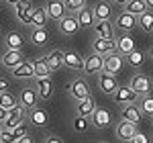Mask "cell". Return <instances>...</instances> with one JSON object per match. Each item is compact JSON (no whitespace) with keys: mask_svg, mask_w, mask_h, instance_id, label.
<instances>
[{"mask_svg":"<svg viewBox=\"0 0 153 143\" xmlns=\"http://www.w3.org/2000/svg\"><path fill=\"white\" fill-rule=\"evenodd\" d=\"M129 86L139 96H145V94H149V92H151L153 82H151V78H149V76H145V74H139V72H137V74H133Z\"/></svg>","mask_w":153,"mask_h":143,"instance_id":"1","label":"cell"},{"mask_svg":"<svg viewBox=\"0 0 153 143\" xmlns=\"http://www.w3.org/2000/svg\"><path fill=\"white\" fill-rule=\"evenodd\" d=\"M125 68V60H123V53L120 51H110V53H106L104 55V72H110V74H114L118 76L120 72Z\"/></svg>","mask_w":153,"mask_h":143,"instance_id":"2","label":"cell"},{"mask_svg":"<svg viewBox=\"0 0 153 143\" xmlns=\"http://www.w3.org/2000/svg\"><path fill=\"white\" fill-rule=\"evenodd\" d=\"M104 70V55L102 53H92L88 57H84V74L86 76H94V74H100Z\"/></svg>","mask_w":153,"mask_h":143,"instance_id":"3","label":"cell"},{"mask_svg":"<svg viewBox=\"0 0 153 143\" xmlns=\"http://www.w3.org/2000/svg\"><path fill=\"white\" fill-rule=\"evenodd\" d=\"M98 86H100V92H102V94L112 96V94H114V90L118 88L117 76H114V74H110V72L102 70L100 74H98Z\"/></svg>","mask_w":153,"mask_h":143,"instance_id":"4","label":"cell"},{"mask_svg":"<svg viewBox=\"0 0 153 143\" xmlns=\"http://www.w3.org/2000/svg\"><path fill=\"white\" fill-rule=\"evenodd\" d=\"M25 110H27V108H25L23 104H19L16 108L8 110L6 119L2 121V127H4V129H16V127L25 121Z\"/></svg>","mask_w":153,"mask_h":143,"instance_id":"5","label":"cell"},{"mask_svg":"<svg viewBox=\"0 0 153 143\" xmlns=\"http://www.w3.org/2000/svg\"><path fill=\"white\" fill-rule=\"evenodd\" d=\"M90 121H92V125H94L96 129H104V127H108V125L112 123V115H110V110H106V108L96 107L94 112L90 115Z\"/></svg>","mask_w":153,"mask_h":143,"instance_id":"6","label":"cell"},{"mask_svg":"<svg viewBox=\"0 0 153 143\" xmlns=\"http://www.w3.org/2000/svg\"><path fill=\"white\" fill-rule=\"evenodd\" d=\"M112 98H114L117 104H129V102H135L139 98V94L131 86H118L114 90V94H112Z\"/></svg>","mask_w":153,"mask_h":143,"instance_id":"7","label":"cell"},{"mask_svg":"<svg viewBox=\"0 0 153 143\" xmlns=\"http://www.w3.org/2000/svg\"><path fill=\"white\" fill-rule=\"evenodd\" d=\"M33 82H35V88L37 92H39V98H43V100H49L51 96H53V82H51V78H33Z\"/></svg>","mask_w":153,"mask_h":143,"instance_id":"8","label":"cell"},{"mask_svg":"<svg viewBox=\"0 0 153 143\" xmlns=\"http://www.w3.org/2000/svg\"><path fill=\"white\" fill-rule=\"evenodd\" d=\"M135 133H137V125H135V123H131V121L123 119L117 125V137L120 139V141H133Z\"/></svg>","mask_w":153,"mask_h":143,"instance_id":"9","label":"cell"},{"mask_svg":"<svg viewBox=\"0 0 153 143\" xmlns=\"http://www.w3.org/2000/svg\"><path fill=\"white\" fill-rule=\"evenodd\" d=\"M117 29L118 31H125V33H131L135 27H137V16L135 14H131V12H127V10H123L120 14L117 16Z\"/></svg>","mask_w":153,"mask_h":143,"instance_id":"10","label":"cell"},{"mask_svg":"<svg viewBox=\"0 0 153 143\" xmlns=\"http://www.w3.org/2000/svg\"><path fill=\"white\" fill-rule=\"evenodd\" d=\"M70 94L76 98V100H82L86 96H90V84L86 82L84 78H78L70 84Z\"/></svg>","mask_w":153,"mask_h":143,"instance_id":"11","label":"cell"},{"mask_svg":"<svg viewBox=\"0 0 153 143\" xmlns=\"http://www.w3.org/2000/svg\"><path fill=\"white\" fill-rule=\"evenodd\" d=\"M19 102H21L27 110L37 107V104H39V92H37V88H23L21 94H19Z\"/></svg>","mask_w":153,"mask_h":143,"instance_id":"12","label":"cell"},{"mask_svg":"<svg viewBox=\"0 0 153 143\" xmlns=\"http://www.w3.org/2000/svg\"><path fill=\"white\" fill-rule=\"evenodd\" d=\"M45 8H47L49 21H61L65 16V2L63 0H49Z\"/></svg>","mask_w":153,"mask_h":143,"instance_id":"13","label":"cell"},{"mask_svg":"<svg viewBox=\"0 0 153 143\" xmlns=\"http://www.w3.org/2000/svg\"><path fill=\"white\" fill-rule=\"evenodd\" d=\"M141 117H143L141 107H137V104H133V102L125 104L123 110H120V119L131 121V123H135V125H139V123H141Z\"/></svg>","mask_w":153,"mask_h":143,"instance_id":"14","label":"cell"},{"mask_svg":"<svg viewBox=\"0 0 153 143\" xmlns=\"http://www.w3.org/2000/svg\"><path fill=\"white\" fill-rule=\"evenodd\" d=\"M25 61V55H23V49H6L4 55H2V66L6 68H16L19 63Z\"/></svg>","mask_w":153,"mask_h":143,"instance_id":"15","label":"cell"},{"mask_svg":"<svg viewBox=\"0 0 153 143\" xmlns=\"http://www.w3.org/2000/svg\"><path fill=\"white\" fill-rule=\"evenodd\" d=\"M59 31L63 33V35H76L78 31H80V23H78V19L76 16H71V14H65L61 21H59Z\"/></svg>","mask_w":153,"mask_h":143,"instance_id":"16","label":"cell"},{"mask_svg":"<svg viewBox=\"0 0 153 143\" xmlns=\"http://www.w3.org/2000/svg\"><path fill=\"white\" fill-rule=\"evenodd\" d=\"M12 76H14V78H21V80H33V78H35L33 61H27V60H25L23 63H19L16 68H12Z\"/></svg>","mask_w":153,"mask_h":143,"instance_id":"17","label":"cell"},{"mask_svg":"<svg viewBox=\"0 0 153 143\" xmlns=\"http://www.w3.org/2000/svg\"><path fill=\"white\" fill-rule=\"evenodd\" d=\"M47 121H49L47 112L39 107V104L33 107V108H29V123H31L33 127H45V125H47Z\"/></svg>","mask_w":153,"mask_h":143,"instance_id":"18","label":"cell"},{"mask_svg":"<svg viewBox=\"0 0 153 143\" xmlns=\"http://www.w3.org/2000/svg\"><path fill=\"white\" fill-rule=\"evenodd\" d=\"M76 19H78V23H80V27H82V29H86V27H94V23H96L94 8H90V6L80 8V10L76 12Z\"/></svg>","mask_w":153,"mask_h":143,"instance_id":"19","label":"cell"},{"mask_svg":"<svg viewBox=\"0 0 153 143\" xmlns=\"http://www.w3.org/2000/svg\"><path fill=\"white\" fill-rule=\"evenodd\" d=\"M94 108H96V100L92 98V94L90 96H86V98H82V100H78V104H76V112L80 115V117H90L92 112H94Z\"/></svg>","mask_w":153,"mask_h":143,"instance_id":"20","label":"cell"},{"mask_svg":"<svg viewBox=\"0 0 153 143\" xmlns=\"http://www.w3.org/2000/svg\"><path fill=\"white\" fill-rule=\"evenodd\" d=\"M94 33L96 37H102V39H114V27L108 21H96L94 23Z\"/></svg>","mask_w":153,"mask_h":143,"instance_id":"21","label":"cell"},{"mask_svg":"<svg viewBox=\"0 0 153 143\" xmlns=\"http://www.w3.org/2000/svg\"><path fill=\"white\" fill-rule=\"evenodd\" d=\"M63 63L70 70H84V57L76 51H63Z\"/></svg>","mask_w":153,"mask_h":143,"instance_id":"22","label":"cell"},{"mask_svg":"<svg viewBox=\"0 0 153 143\" xmlns=\"http://www.w3.org/2000/svg\"><path fill=\"white\" fill-rule=\"evenodd\" d=\"M94 16H96V21H108V19H112L110 2H106V0L96 2V4H94Z\"/></svg>","mask_w":153,"mask_h":143,"instance_id":"23","label":"cell"},{"mask_svg":"<svg viewBox=\"0 0 153 143\" xmlns=\"http://www.w3.org/2000/svg\"><path fill=\"white\" fill-rule=\"evenodd\" d=\"M45 61L49 63L51 72L61 70V68L65 66V63H63V51H61V49H53L51 53H47V55H45Z\"/></svg>","mask_w":153,"mask_h":143,"instance_id":"24","label":"cell"},{"mask_svg":"<svg viewBox=\"0 0 153 143\" xmlns=\"http://www.w3.org/2000/svg\"><path fill=\"white\" fill-rule=\"evenodd\" d=\"M94 51L96 53H102V55H106V53H110V51H114L117 49V43L112 41V39H102V37H96L94 41Z\"/></svg>","mask_w":153,"mask_h":143,"instance_id":"25","label":"cell"},{"mask_svg":"<svg viewBox=\"0 0 153 143\" xmlns=\"http://www.w3.org/2000/svg\"><path fill=\"white\" fill-rule=\"evenodd\" d=\"M135 49V39L129 35V33H125V35H120L117 39V51H120L123 55H127Z\"/></svg>","mask_w":153,"mask_h":143,"instance_id":"26","label":"cell"},{"mask_svg":"<svg viewBox=\"0 0 153 143\" xmlns=\"http://www.w3.org/2000/svg\"><path fill=\"white\" fill-rule=\"evenodd\" d=\"M137 27H141V31H145V33L153 31V10L151 8H147L145 12H141L137 16Z\"/></svg>","mask_w":153,"mask_h":143,"instance_id":"27","label":"cell"},{"mask_svg":"<svg viewBox=\"0 0 153 143\" xmlns=\"http://www.w3.org/2000/svg\"><path fill=\"white\" fill-rule=\"evenodd\" d=\"M4 45H6V49H23L25 39L21 33L12 31V33H8V35L4 37Z\"/></svg>","mask_w":153,"mask_h":143,"instance_id":"28","label":"cell"},{"mask_svg":"<svg viewBox=\"0 0 153 143\" xmlns=\"http://www.w3.org/2000/svg\"><path fill=\"white\" fill-rule=\"evenodd\" d=\"M31 41H33V45H37V47H43L49 41V33L45 31V27H35L33 33H31Z\"/></svg>","mask_w":153,"mask_h":143,"instance_id":"29","label":"cell"},{"mask_svg":"<svg viewBox=\"0 0 153 143\" xmlns=\"http://www.w3.org/2000/svg\"><path fill=\"white\" fill-rule=\"evenodd\" d=\"M127 63H129L131 68H135V70L143 68V63H145V53L139 51V49H133L131 53H127Z\"/></svg>","mask_w":153,"mask_h":143,"instance_id":"30","label":"cell"},{"mask_svg":"<svg viewBox=\"0 0 153 143\" xmlns=\"http://www.w3.org/2000/svg\"><path fill=\"white\" fill-rule=\"evenodd\" d=\"M125 10L131 12V14H135V16H139L141 12L147 10V4H145V0H127Z\"/></svg>","mask_w":153,"mask_h":143,"instance_id":"31","label":"cell"},{"mask_svg":"<svg viewBox=\"0 0 153 143\" xmlns=\"http://www.w3.org/2000/svg\"><path fill=\"white\" fill-rule=\"evenodd\" d=\"M33 68H35V78H47L51 76V68H49V63L43 60H33Z\"/></svg>","mask_w":153,"mask_h":143,"instance_id":"32","label":"cell"},{"mask_svg":"<svg viewBox=\"0 0 153 143\" xmlns=\"http://www.w3.org/2000/svg\"><path fill=\"white\" fill-rule=\"evenodd\" d=\"M19 104H21V102L16 100V96L10 94L8 90H6V92H0V107H2V108H6V110H12V108H16Z\"/></svg>","mask_w":153,"mask_h":143,"instance_id":"33","label":"cell"},{"mask_svg":"<svg viewBox=\"0 0 153 143\" xmlns=\"http://www.w3.org/2000/svg\"><path fill=\"white\" fill-rule=\"evenodd\" d=\"M49 21V16H47V8H35V12H33V21H31V25L33 27H45Z\"/></svg>","mask_w":153,"mask_h":143,"instance_id":"34","label":"cell"},{"mask_svg":"<svg viewBox=\"0 0 153 143\" xmlns=\"http://www.w3.org/2000/svg\"><path fill=\"white\" fill-rule=\"evenodd\" d=\"M141 110H143V115L153 117V96H151V92L141 98Z\"/></svg>","mask_w":153,"mask_h":143,"instance_id":"35","label":"cell"},{"mask_svg":"<svg viewBox=\"0 0 153 143\" xmlns=\"http://www.w3.org/2000/svg\"><path fill=\"white\" fill-rule=\"evenodd\" d=\"M63 2H65V8L70 12H78L80 8L86 6V0H63Z\"/></svg>","mask_w":153,"mask_h":143,"instance_id":"36","label":"cell"},{"mask_svg":"<svg viewBox=\"0 0 153 143\" xmlns=\"http://www.w3.org/2000/svg\"><path fill=\"white\" fill-rule=\"evenodd\" d=\"M29 6H31L29 0H19V2H16V19H19V21H23V16H25V12H27Z\"/></svg>","mask_w":153,"mask_h":143,"instance_id":"37","label":"cell"},{"mask_svg":"<svg viewBox=\"0 0 153 143\" xmlns=\"http://www.w3.org/2000/svg\"><path fill=\"white\" fill-rule=\"evenodd\" d=\"M12 131H14V141H19L23 135H27V125H25V123H21V125H19L16 129H12Z\"/></svg>","mask_w":153,"mask_h":143,"instance_id":"38","label":"cell"},{"mask_svg":"<svg viewBox=\"0 0 153 143\" xmlns=\"http://www.w3.org/2000/svg\"><path fill=\"white\" fill-rule=\"evenodd\" d=\"M76 131H86V127H88V123H86V117H80L78 115V119H76Z\"/></svg>","mask_w":153,"mask_h":143,"instance_id":"39","label":"cell"},{"mask_svg":"<svg viewBox=\"0 0 153 143\" xmlns=\"http://www.w3.org/2000/svg\"><path fill=\"white\" fill-rule=\"evenodd\" d=\"M2 141L14 143V131H12V129H4V131H2Z\"/></svg>","mask_w":153,"mask_h":143,"instance_id":"40","label":"cell"},{"mask_svg":"<svg viewBox=\"0 0 153 143\" xmlns=\"http://www.w3.org/2000/svg\"><path fill=\"white\" fill-rule=\"evenodd\" d=\"M133 141H135V143H147V141H149V137H147L145 133L137 131V133H135V137H133Z\"/></svg>","mask_w":153,"mask_h":143,"instance_id":"41","label":"cell"},{"mask_svg":"<svg viewBox=\"0 0 153 143\" xmlns=\"http://www.w3.org/2000/svg\"><path fill=\"white\" fill-rule=\"evenodd\" d=\"M8 88H10V84H8V80H6V78H2V76H0V92H6V90H8Z\"/></svg>","mask_w":153,"mask_h":143,"instance_id":"42","label":"cell"},{"mask_svg":"<svg viewBox=\"0 0 153 143\" xmlns=\"http://www.w3.org/2000/svg\"><path fill=\"white\" fill-rule=\"evenodd\" d=\"M45 143H63V139L57 137V135H49L47 139H45Z\"/></svg>","mask_w":153,"mask_h":143,"instance_id":"43","label":"cell"},{"mask_svg":"<svg viewBox=\"0 0 153 143\" xmlns=\"http://www.w3.org/2000/svg\"><path fill=\"white\" fill-rule=\"evenodd\" d=\"M19 141H21V143H31V141H33V137H31V135L27 133V135H23V137L19 139Z\"/></svg>","mask_w":153,"mask_h":143,"instance_id":"44","label":"cell"},{"mask_svg":"<svg viewBox=\"0 0 153 143\" xmlns=\"http://www.w3.org/2000/svg\"><path fill=\"white\" fill-rule=\"evenodd\" d=\"M6 115H8V110H6V108H2V107H0V123H2V121L6 119Z\"/></svg>","mask_w":153,"mask_h":143,"instance_id":"45","label":"cell"},{"mask_svg":"<svg viewBox=\"0 0 153 143\" xmlns=\"http://www.w3.org/2000/svg\"><path fill=\"white\" fill-rule=\"evenodd\" d=\"M110 2H114V4H123V6L127 4V0H110Z\"/></svg>","mask_w":153,"mask_h":143,"instance_id":"46","label":"cell"},{"mask_svg":"<svg viewBox=\"0 0 153 143\" xmlns=\"http://www.w3.org/2000/svg\"><path fill=\"white\" fill-rule=\"evenodd\" d=\"M145 4H147V8H151V10H153V0H145Z\"/></svg>","mask_w":153,"mask_h":143,"instance_id":"47","label":"cell"},{"mask_svg":"<svg viewBox=\"0 0 153 143\" xmlns=\"http://www.w3.org/2000/svg\"><path fill=\"white\" fill-rule=\"evenodd\" d=\"M6 2H8V4H12V6H16V2H19V0H6Z\"/></svg>","mask_w":153,"mask_h":143,"instance_id":"48","label":"cell"},{"mask_svg":"<svg viewBox=\"0 0 153 143\" xmlns=\"http://www.w3.org/2000/svg\"><path fill=\"white\" fill-rule=\"evenodd\" d=\"M2 131H4V127H0V141H2Z\"/></svg>","mask_w":153,"mask_h":143,"instance_id":"49","label":"cell"},{"mask_svg":"<svg viewBox=\"0 0 153 143\" xmlns=\"http://www.w3.org/2000/svg\"><path fill=\"white\" fill-rule=\"evenodd\" d=\"M149 55H151V60H153V47H151V51H149Z\"/></svg>","mask_w":153,"mask_h":143,"instance_id":"50","label":"cell"},{"mask_svg":"<svg viewBox=\"0 0 153 143\" xmlns=\"http://www.w3.org/2000/svg\"><path fill=\"white\" fill-rule=\"evenodd\" d=\"M151 119H153V117H151Z\"/></svg>","mask_w":153,"mask_h":143,"instance_id":"51","label":"cell"}]
</instances>
